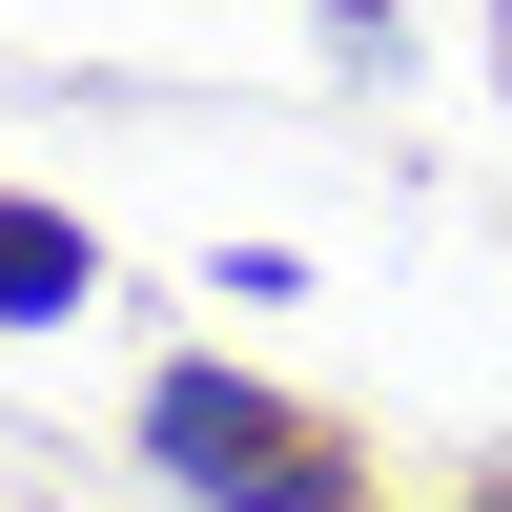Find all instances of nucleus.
<instances>
[{"mask_svg": "<svg viewBox=\"0 0 512 512\" xmlns=\"http://www.w3.org/2000/svg\"><path fill=\"white\" fill-rule=\"evenodd\" d=\"M0 308H82V226H41V205H0Z\"/></svg>", "mask_w": 512, "mask_h": 512, "instance_id": "nucleus-2", "label": "nucleus"}, {"mask_svg": "<svg viewBox=\"0 0 512 512\" xmlns=\"http://www.w3.org/2000/svg\"><path fill=\"white\" fill-rule=\"evenodd\" d=\"M144 451H164L185 492H246V512H349V492H328V451L287 431L267 390H226V369H164V410H144Z\"/></svg>", "mask_w": 512, "mask_h": 512, "instance_id": "nucleus-1", "label": "nucleus"}]
</instances>
